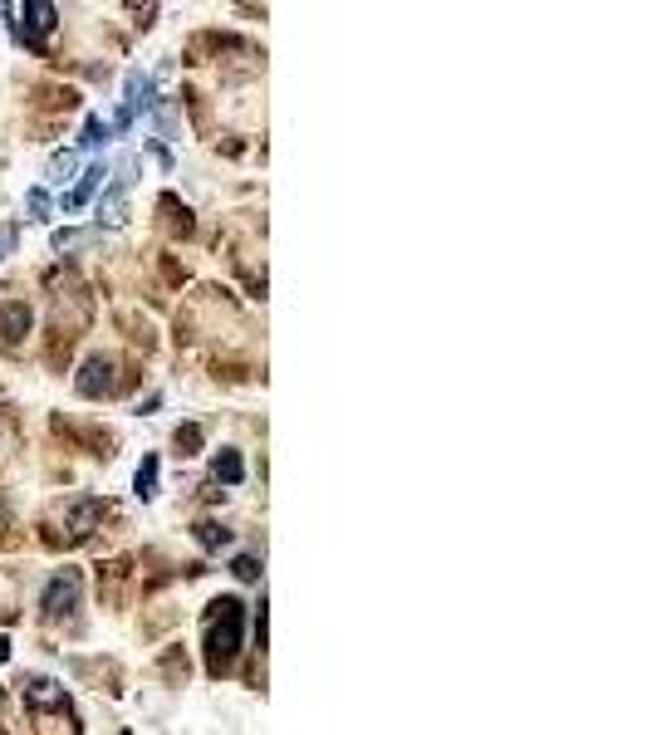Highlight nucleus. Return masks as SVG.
I'll return each instance as SVG.
<instances>
[{
  "instance_id": "aec40b11",
  "label": "nucleus",
  "mask_w": 652,
  "mask_h": 735,
  "mask_svg": "<svg viewBox=\"0 0 652 735\" xmlns=\"http://www.w3.org/2000/svg\"><path fill=\"white\" fill-rule=\"evenodd\" d=\"M5 524H10V510H5V500H0V530H5Z\"/></svg>"
},
{
  "instance_id": "0eeeda50",
  "label": "nucleus",
  "mask_w": 652,
  "mask_h": 735,
  "mask_svg": "<svg viewBox=\"0 0 652 735\" xmlns=\"http://www.w3.org/2000/svg\"><path fill=\"white\" fill-rule=\"evenodd\" d=\"M99 520H103V506H99V500H79V506L69 510V534H74V540H83V534L99 530Z\"/></svg>"
},
{
  "instance_id": "6ab92c4d",
  "label": "nucleus",
  "mask_w": 652,
  "mask_h": 735,
  "mask_svg": "<svg viewBox=\"0 0 652 735\" xmlns=\"http://www.w3.org/2000/svg\"><path fill=\"white\" fill-rule=\"evenodd\" d=\"M10 250H15V226H0V260H5Z\"/></svg>"
},
{
  "instance_id": "f3484780",
  "label": "nucleus",
  "mask_w": 652,
  "mask_h": 735,
  "mask_svg": "<svg viewBox=\"0 0 652 735\" xmlns=\"http://www.w3.org/2000/svg\"><path fill=\"white\" fill-rule=\"evenodd\" d=\"M99 143H109V123L89 118V123H83V147H99Z\"/></svg>"
},
{
  "instance_id": "7ed1b4c3",
  "label": "nucleus",
  "mask_w": 652,
  "mask_h": 735,
  "mask_svg": "<svg viewBox=\"0 0 652 735\" xmlns=\"http://www.w3.org/2000/svg\"><path fill=\"white\" fill-rule=\"evenodd\" d=\"M113 373H118V363H113L109 353H93V359L83 363V373L74 377V387H79L83 397H109L113 387H118V377H113Z\"/></svg>"
},
{
  "instance_id": "f8f14e48",
  "label": "nucleus",
  "mask_w": 652,
  "mask_h": 735,
  "mask_svg": "<svg viewBox=\"0 0 652 735\" xmlns=\"http://www.w3.org/2000/svg\"><path fill=\"white\" fill-rule=\"evenodd\" d=\"M162 212H167V226L172 230H192V212H187V206H177V196H162Z\"/></svg>"
},
{
  "instance_id": "4468645a",
  "label": "nucleus",
  "mask_w": 652,
  "mask_h": 735,
  "mask_svg": "<svg viewBox=\"0 0 652 735\" xmlns=\"http://www.w3.org/2000/svg\"><path fill=\"white\" fill-rule=\"evenodd\" d=\"M25 212H30V220H45V216H49V192H45V186H30Z\"/></svg>"
},
{
  "instance_id": "f03ea898",
  "label": "nucleus",
  "mask_w": 652,
  "mask_h": 735,
  "mask_svg": "<svg viewBox=\"0 0 652 735\" xmlns=\"http://www.w3.org/2000/svg\"><path fill=\"white\" fill-rule=\"evenodd\" d=\"M79 588H83V574L79 569H59L55 579H49V588H45V618H65V613H74V603H79Z\"/></svg>"
},
{
  "instance_id": "39448f33",
  "label": "nucleus",
  "mask_w": 652,
  "mask_h": 735,
  "mask_svg": "<svg viewBox=\"0 0 652 735\" xmlns=\"http://www.w3.org/2000/svg\"><path fill=\"white\" fill-rule=\"evenodd\" d=\"M20 691H25V701L30 706H39V711H65V687H59L55 677H25L20 681Z\"/></svg>"
},
{
  "instance_id": "1a4fd4ad",
  "label": "nucleus",
  "mask_w": 652,
  "mask_h": 735,
  "mask_svg": "<svg viewBox=\"0 0 652 735\" xmlns=\"http://www.w3.org/2000/svg\"><path fill=\"white\" fill-rule=\"evenodd\" d=\"M216 480H226V486H240V476H246V466H240L236 451H216Z\"/></svg>"
},
{
  "instance_id": "9d476101",
  "label": "nucleus",
  "mask_w": 652,
  "mask_h": 735,
  "mask_svg": "<svg viewBox=\"0 0 652 735\" xmlns=\"http://www.w3.org/2000/svg\"><path fill=\"white\" fill-rule=\"evenodd\" d=\"M133 490H138L143 500H152V496H157V456H143L138 476H133Z\"/></svg>"
},
{
  "instance_id": "ddd939ff",
  "label": "nucleus",
  "mask_w": 652,
  "mask_h": 735,
  "mask_svg": "<svg viewBox=\"0 0 652 735\" xmlns=\"http://www.w3.org/2000/svg\"><path fill=\"white\" fill-rule=\"evenodd\" d=\"M196 540H202L206 549H221V544H230V530H221V524L202 520V524H196Z\"/></svg>"
},
{
  "instance_id": "423d86ee",
  "label": "nucleus",
  "mask_w": 652,
  "mask_h": 735,
  "mask_svg": "<svg viewBox=\"0 0 652 735\" xmlns=\"http://www.w3.org/2000/svg\"><path fill=\"white\" fill-rule=\"evenodd\" d=\"M20 333H30V309L25 304H0V343L15 349Z\"/></svg>"
},
{
  "instance_id": "dca6fc26",
  "label": "nucleus",
  "mask_w": 652,
  "mask_h": 735,
  "mask_svg": "<svg viewBox=\"0 0 652 735\" xmlns=\"http://www.w3.org/2000/svg\"><path fill=\"white\" fill-rule=\"evenodd\" d=\"M89 240H93V230H59L55 250H79V246H89Z\"/></svg>"
},
{
  "instance_id": "6e6552de",
  "label": "nucleus",
  "mask_w": 652,
  "mask_h": 735,
  "mask_svg": "<svg viewBox=\"0 0 652 735\" xmlns=\"http://www.w3.org/2000/svg\"><path fill=\"white\" fill-rule=\"evenodd\" d=\"M103 177H109V172H103V167H99V162H93V167H89V172H83V177H79V186H74V192L65 196V212H79V206H83V202H89V196H93V192H99V186H103Z\"/></svg>"
},
{
  "instance_id": "20e7f679",
  "label": "nucleus",
  "mask_w": 652,
  "mask_h": 735,
  "mask_svg": "<svg viewBox=\"0 0 652 735\" xmlns=\"http://www.w3.org/2000/svg\"><path fill=\"white\" fill-rule=\"evenodd\" d=\"M55 25H59V10L49 0H35V5L20 10V39H30V45H45V35Z\"/></svg>"
},
{
  "instance_id": "9b49d317",
  "label": "nucleus",
  "mask_w": 652,
  "mask_h": 735,
  "mask_svg": "<svg viewBox=\"0 0 652 735\" xmlns=\"http://www.w3.org/2000/svg\"><path fill=\"white\" fill-rule=\"evenodd\" d=\"M74 167H79V152H74V147L55 152V157H49V182H65V177H74Z\"/></svg>"
},
{
  "instance_id": "2eb2a0df",
  "label": "nucleus",
  "mask_w": 652,
  "mask_h": 735,
  "mask_svg": "<svg viewBox=\"0 0 652 735\" xmlns=\"http://www.w3.org/2000/svg\"><path fill=\"white\" fill-rule=\"evenodd\" d=\"M196 446H202V427H196V422L177 427V451H182V456H192Z\"/></svg>"
},
{
  "instance_id": "a211bd4d",
  "label": "nucleus",
  "mask_w": 652,
  "mask_h": 735,
  "mask_svg": "<svg viewBox=\"0 0 652 735\" xmlns=\"http://www.w3.org/2000/svg\"><path fill=\"white\" fill-rule=\"evenodd\" d=\"M230 574H236V579H246V584H256V579H260V564L250 559V554H240V559L230 564Z\"/></svg>"
},
{
  "instance_id": "f257e3e1",
  "label": "nucleus",
  "mask_w": 652,
  "mask_h": 735,
  "mask_svg": "<svg viewBox=\"0 0 652 735\" xmlns=\"http://www.w3.org/2000/svg\"><path fill=\"white\" fill-rule=\"evenodd\" d=\"M240 627H246V603L240 598H216L212 613H206V667H212V677H221L236 662Z\"/></svg>"
}]
</instances>
